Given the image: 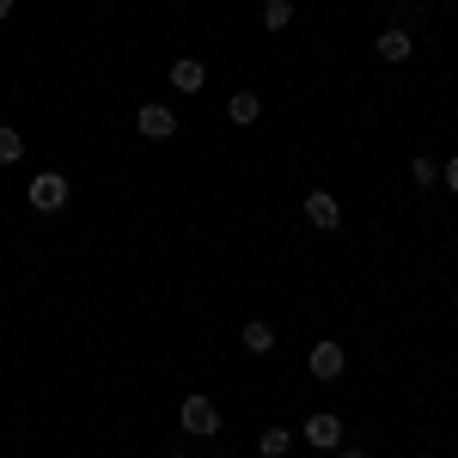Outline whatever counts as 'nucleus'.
Here are the masks:
<instances>
[{
	"label": "nucleus",
	"mask_w": 458,
	"mask_h": 458,
	"mask_svg": "<svg viewBox=\"0 0 458 458\" xmlns=\"http://www.w3.org/2000/svg\"><path fill=\"white\" fill-rule=\"evenodd\" d=\"M6 13H13V0H0V19H6Z\"/></svg>",
	"instance_id": "f3484780"
},
{
	"label": "nucleus",
	"mask_w": 458,
	"mask_h": 458,
	"mask_svg": "<svg viewBox=\"0 0 458 458\" xmlns=\"http://www.w3.org/2000/svg\"><path fill=\"white\" fill-rule=\"evenodd\" d=\"M135 129H141L147 141H172V135H177V110L159 105V98H147V105L135 110Z\"/></svg>",
	"instance_id": "423d86ee"
},
{
	"label": "nucleus",
	"mask_w": 458,
	"mask_h": 458,
	"mask_svg": "<svg viewBox=\"0 0 458 458\" xmlns=\"http://www.w3.org/2000/svg\"><path fill=\"white\" fill-rule=\"evenodd\" d=\"M287 446H293V428H263L257 434V453L263 458H287Z\"/></svg>",
	"instance_id": "9b49d317"
},
{
	"label": "nucleus",
	"mask_w": 458,
	"mask_h": 458,
	"mask_svg": "<svg viewBox=\"0 0 458 458\" xmlns=\"http://www.w3.org/2000/svg\"><path fill=\"white\" fill-rule=\"evenodd\" d=\"M245 354H276V324L250 318V324H245Z\"/></svg>",
	"instance_id": "9d476101"
},
{
	"label": "nucleus",
	"mask_w": 458,
	"mask_h": 458,
	"mask_svg": "<svg viewBox=\"0 0 458 458\" xmlns=\"http://www.w3.org/2000/svg\"><path fill=\"white\" fill-rule=\"evenodd\" d=\"M410 183H416V190H434V183H440V165H434L428 153H416V159H410Z\"/></svg>",
	"instance_id": "4468645a"
},
{
	"label": "nucleus",
	"mask_w": 458,
	"mask_h": 458,
	"mask_svg": "<svg viewBox=\"0 0 458 458\" xmlns=\"http://www.w3.org/2000/svg\"><path fill=\"white\" fill-rule=\"evenodd\" d=\"M177 428H183L190 440H214V434H220V403L202 397V391H190V397L177 403Z\"/></svg>",
	"instance_id": "f257e3e1"
},
{
	"label": "nucleus",
	"mask_w": 458,
	"mask_h": 458,
	"mask_svg": "<svg viewBox=\"0 0 458 458\" xmlns=\"http://www.w3.org/2000/svg\"><path fill=\"white\" fill-rule=\"evenodd\" d=\"M202 86H208V68H202L196 55H177V62H172V92H183V98H202Z\"/></svg>",
	"instance_id": "6e6552de"
},
{
	"label": "nucleus",
	"mask_w": 458,
	"mask_h": 458,
	"mask_svg": "<svg viewBox=\"0 0 458 458\" xmlns=\"http://www.w3.org/2000/svg\"><path fill=\"white\" fill-rule=\"evenodd\" d=\"M300 214H306V226H312V233H336V226H343V202H336L330 190H306Z\"/></svg>",
	"instance_id": "20e7f679"
},
{
	"label": "nucleus",
	"mask_w": 458,
	"mask_h": 458,
	"mask_svg": "<svg viewBox=\"0 0 458 458\" xmlns=\"http://www.w3.org/2000/svg\"><path fill=\"white\" fill-rule=\"evenodd\" d=\"M440 183H446V190H453V196H458V153H453V159H446V165H440Z\"/></svg>",
	"instance_id": "2eb2a0df"
},
{
	"label": "nucleus",
	"mask_w": 458,
	"mask_h": 458,
	"mask_svg": "<svg viewBox=\"0 0 458 458\" xmlns=\"http://www.w3.org/2000/svg\"><path fill=\"white\" fill-rule=\"evenodd\" d=\"M226 116H233V123H239V129H250V123H257V116H263V98H257V92H245V86H239V92H233V98H226Z\"/></svg>",
	"instance_id": "1a4fd4ad"
},
{
	"label": "nucleus",
	"mask_w": 458,
	"mask_h": 458,
	"mask_svg": "<svg viewBox=\"0 0 458 458\" xmlns=\"http://www.w3.org/2000/svg\"><path fill=\"white\" fill-rule=\"evenodd\" d=\"M19 159H25V135L13 123H0V165H19Z\"/></svg>",
	"instance_id": "f8f14e48"
},
{
	"label": "nucleus",
	"mask_w": 458,
	"mask_h": 458,
	"mask_svg": "<svg viewBox=\"0 0 458 458\" xmlns=\"http://www.w3.org/2000/svg\"><path fill=\"white\" fill-rule=\"evenodd\" d=\"M373 55H379V62H386V68H403V62H410V55H416V37L403 31V25H386V31L373 37Z\"/></svg>",
	"instance_id": "0eeeda50"
},
{
	"label": "nucleus",
	"mask_w": 458,
	"mask_h": 458,
	"mask_svg": "<svg viewBox=\"0 0 458 458\" xmlns=\"http://www.w3.org/2000/svg\"><path fill=\"white\" fill-rule=\"evenodd\" d=\"M220 458H226V453H220Z\"/></svg>",
	"instance_id": "a211bd4d"
},
{
	"label": "nucleus",
	"mask_w": 458,
	"mask_h": 458,
	"mask_svg": "<svg viewBox=\"0 0 458 458\" xmlns=\"http://www.w3.org/2000/svg\"><path fill=\"white\" fill-rule=\"evenodd\" d=\"M68 196H73V183L62 172H37L31 183H25V202H31L37 214H62V208H68Z\"/></svg>",
	"instance_id": "f03ea898"
},
{
	"label": "nucleus",
	"mask_w": 458,
	"mask_h": 458,
	"mask_svg": "<svg viewBox=\"0 0 458 458\" xmlns=\"http://www.w3.org/2000/svg\"><path fill=\"white\" fill-rule=\"evenodd\" d=\"M306 367H312L318 386H343V367H349V354H343V343H312V354H306Z\"/></svg>",
	"instance_id": "7ed1b4c3"
},
{
	"label": "nucleus",
	"mask_w": 458,
	"mask_h": 458,
	"mask_svg": "<svg viewBox=\"0 0 458 458\" xmlns=\"http://www.w3.org/2000/svg\"><path fill=\"white\" fill-rule=\"evenodd\" d=\"M336 458H373L367 446H336Z\"/></svg>",
	"instance_id": "dca6fc26"
},
{
	"label": "nucleus",
	"mask_w": 458,
	"mask_h": 458,
	"mask_svg": "<svg viewBox=\"0 0 458 458\" xmlns=\"http://www.w3.org/2000/svg\"><path fill=\"white\" fill-rule=\"evenodd\" d=\"M293 25V0H263V31H287Z\"/></svg>",
	"instance_id": "ddd939ff"
},
{
	"label": "nucleus",
	"mask_w": 458,
	"mask_h": 458,
	"mask_svg": "<svg viewBox=\"0 0 458 458\" xmlns=\"http://www.w3.org/2000/svg\"><path fill=\"white\" fill-rule=\"evenodd\" d=\"M300 434H306V446H318V453H336L343 446V416L336 410H312Z\"/></svg>",
	"instance_id": "39448f33"
}]
</instances>
